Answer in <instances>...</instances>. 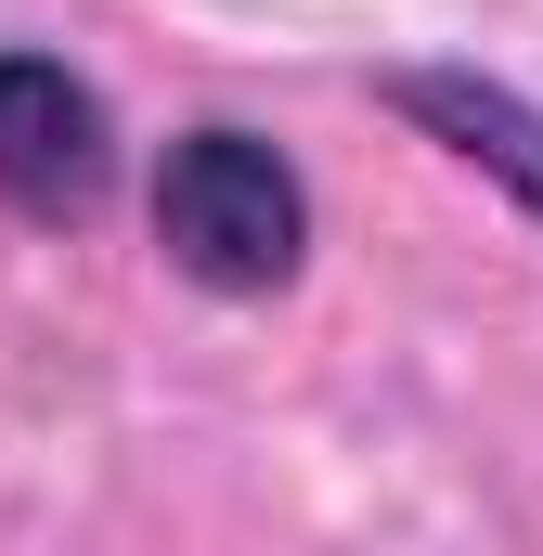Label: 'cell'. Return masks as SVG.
<instances>
[{
	"label": "cell",
	"instance_id": "cell-1",
	"mask_svg": "<svg viewBox=\"0 0 543 556\" xmlns=\"http://www.w3.org/2000/svg\"><path fill=\"white\" fill-rule=\"evenodd\" d=\"M155 247H168V273L207 285V298H272L311 260V181L260 130L207 117V130H181L155 155Z\"/></svg>",
	"mask_w": 543,
	"mask_h": 556
},
{
	"label": "cell",
	"instance_id": "cell-3",
	"mask_svg": "<svg viewBox=\"0 0 543 556\" xmlns=\"http://www.w3.org/2000/svg\"><path fill=\"white\" fill-rule=\"evenodd\" d=\"M389 104H402V117L440 142L453 168L505 181V194L543 220V104H531V91L479 78V65H402V78H389Z\"/></svg>",
	"mask_w": 543,
	"mask_h": 556
},
{
	"label": "cell",
	"instance_id": "cell-2",
	"mask_svg": "<svg viewBox=\"0 0 543 556\" xmlns=\"http://www.w3.org/2000/svg\"><path fill=\"white\" fill-rule=\"evenodd\" d=\"M117 181V117L65 52H0V207L13 220H91Z\"/></svg>",
	"mask_w": 543,
	"mask_h": 556
}]
</instances>
